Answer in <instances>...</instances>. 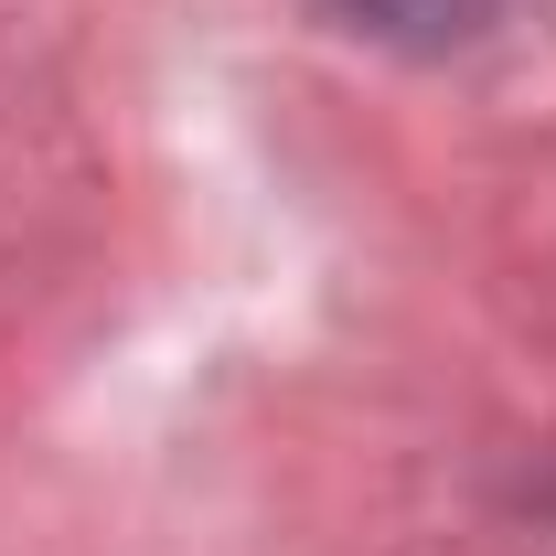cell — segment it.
Masks as SVG:
<instances>
[{
    "instance_id": "6da1fadb",
    "label": "cell",
    "mask_w": 556,
    "mask_h": 556,
    "mask_svg": "<svg viewBox=\"0 0 556 556\" xmlns=\"http://www.w3.org/2000/svg\"><path fill=\"white\" fill-rule=\"evenodd\" d=\"M353 33H375V43H407V54H439V43H471L492 33L514 0H332Z\"/></svg>"
}]
</instances>
